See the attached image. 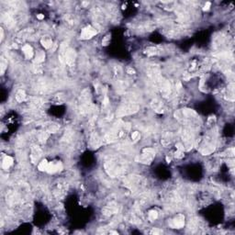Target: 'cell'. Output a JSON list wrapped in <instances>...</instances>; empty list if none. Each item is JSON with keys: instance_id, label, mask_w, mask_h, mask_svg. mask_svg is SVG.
<instances>
[{"instance_id": "1", "label": "cell", "mask_w": 235, "mask_h": 235, "mask_svg": "<svg viewBox=\"0 0 235 235\" xmlns=\"http://www.w3.org/2000/svg\"><path fill=\"white\" fill-rule=\"evenodd\" d=\"M97 34V30L92 26H87L81 30V39H91Z\"/></svg>"}, {"instance_id": "2", "label": "cell", "mask_w": 235, "mask_h": 235, "mask_svg": "<svg viewBox=\"0 0 235 235\" xmlns=\"http://www.w3.org/2000/svg\"><path fill=\"white\" fill-rule=\"evenodd\" d=\"M22 50V53L24 55V57L29 60V59L32 58L33 54H34V52H33V48L31 47V45L30 44H24L21 48Z\"/></svg>"}, {"instance_id": "3", "label": "cell", "mask_w": 235, "mask_h": 235, "mask_svg": "<svg viewBox=\"0 0 235 235\" xmlns=\"http://www.w3.org/2000/svg\"><path fill=\"white\" fill-rule=\"evenodd\" d=\"M14 164V160L13 158L9 155H6L3 159V162H2V166H3V169L4 170H8L11 168V166Z\"/></svg>"}, {"instance_id": "4", "label": "cell", "mask_w": 235, "mask_h": 235, "mask_svg": "<svg viewBox=\"0 0 235 235\" xmlns=\"http://www.w3.org/2000/svg\"><path fill=\"white\" fill-rule=\"evenodd\" d=\"M41 43L45 49H49L53 46V39L48 36H45V37L43 36V38L41 39Z\"/></svg>"}, {"instance_id": "5", "label": "cell", "mask_w": 235, "mask_h": 235, "mask_svg": "<svg viewBox=\"0 0 235 235\" xmlns=\"http://www.w3.org/2000/svg\"><path fill=\"white\" fill-rule=\"evenodd\" d=\"M25 98H26V93H25V91L22 90V89L19 90V91L17 92L16 96H15V99H16L18 102H20V103L23 102V101L25 100Z\"/></svg>"}, {"instance_id": "6", "label": "cell", "mask_w": 235, "mask_h": 235, "mask_svg": "<svg viewBox=\"0 0 235 235\" xmlns=\"http://www.w3.org/2000/svg\"><path fill=\"white\" fill-rule=\"evenodd\" d=\"M210 2H207V3L205 4V6H204L203 10L207 11V10H209V9H210Z\"/></svg>"}]
</instances>
